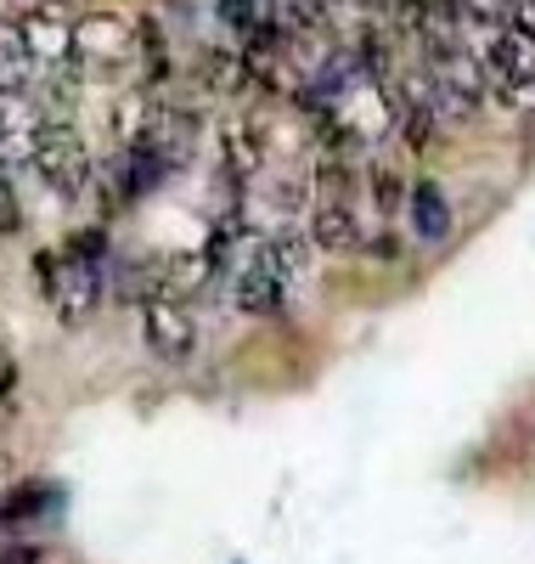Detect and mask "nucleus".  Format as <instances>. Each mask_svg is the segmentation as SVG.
I'll return each instance as SVG.
<instances>
[{"mask_svg": "<svg viewBox=\"0 0 535 564\" xmlns=\"http://www.w3.org/2000/svg\"><path fill=\"white\" fill-rule=\"evenodd\" d=\"M96 254H102V238H79L68 254L52 260V276H45V294H52L63 327H79L90 322L96 300H102V265H96Z\"/></svg>", "mask_w": 535, "mask_h": 564, "instance_id": "f257e3e1", "label": "nucleus"}, {"mask_svg": "<svg viewBox=\"0 0 535 564\" xmlns=\"http://www.w3.org/2000/svg\"><path fill=\"white\" fill-rule=\"evenodd\" d=\"M40 181L52 186L57 198H79L90 186V153H85V135L68 124V119H45L40 124V141H34V159Z\"/></svg>", "mask_w": 535, "mask_h": 564, "instance_id": "f03ea898", "label": "nucleus"}, {"mask_svg": "<svg viewBox=\"0 0 535 564\" xmlns=\"http://www.w3.org/2000/svg\"><path fill=\"white\" fill-rule=\"evenodd\" d=\"M141 52V29L119 12H90V18H74V57L79 63H96V68H113V63H130Z\"/></svg>", "mask_w": 535, "mask_h": 564, "instance_id": "7ed1b4c3", "label": "nucleus"}, {"mask_svg": "<svg viewBox=\"0 0 535 564\" xmlns=\"http://www.w3.org/2000/svg\"><path fill=\"white\" fill-rule=\"evenodd\" d=\"M141 327H148L153 356H164V361H186L192 345H198V322H192L186 300H175V294H148V305H141Z\"/></svg>", "mask_w": 535, "mask_h": 564, "instance_id": "20e7f679", "label": "nucleus"}, {"mask_svg": "<svg viewBox=\"0 0 535 564\" xmlns=\"http://www.w3.org/2000/svg\"><path fill=\"white\" fill-rule=\"evenodd\" d=\"M18 34H23L29 57H34L40 68H63V63L74 57V18L57 7V0H45V7L23 12V18H18Z\"/></svg>", "mask_w": 535, "mask_h": 564, "instance_id": "39448f33", "label": "nucleus"}, {"mask_svg": "<svg viewBox=\"0 0 535 564\" xmlns=\"http://www.w3.org/2000/svg\"><path fill=\"white\" fill-rule=\"evenodd\" d=\"M45 108L34 90H7L0 85V159H34V141H40Z\"/></svg>", "mask_w": 535, "mask_h": 564, "instance_id": "423d86ee", "label": "nucleus"}, {"mask_svg": "<svg viewBox=\"0 0 535 564\" xmlns=\"http://www.w3.org/2000/svg\"><path fill=\"white\" fill-rule=\"evenodd\" d=\"M484 68L496 79H535V29L518 18L496 23L491 45H484Z\"/></svg>", "mask_w": 535, "mask_h": 564, "instance_id": "0eeeda50", "label": "nucleus"}, {"mask_svg": "<svg viewBox=\"0 0 535 564\" xmlns=\"http://www.w3.org/2000/svg\"><path fill=\"white\" fill-rule=\"evenodd\" d=\"M310 243L327 249V254H350L361 243V220H356V204L345 193H327L310 209Z\"/></svg>", "mask_w": 535, "mask_h": 564, "instance_id": "6e6552de", "label": "nucleus"}, {"mask_svg": "<svg viewBox=\"0 0 535 564\" xmlns=\"http://www.w3.org/2000/svg\"><path fill=\"white\" fill-rule=\"evenodd\" d=\"M406 220H412V238L417 243H446L451 238V204L440 193V181H412L406 186Z\"/></svg>", "mask_w": 535, "mask_h": 564, "instance_id": "1a4fd4ad", "label": "nucleus"}, {"mask_svg": "<svg viewBox=\"0 0 535 564\" xmlns=\"http://www.w3.org/2000/svg\"><path fill=\"white\" fill-rule=\"evenodd\" d=\"M231 300H237V311H242V316H276V311H282V300H287V282H282L265 260H249V265L237 271Z\"/></svg>", "mask_w": 535, "mask_h": 564, "instance_id": "9d476101", "label": "nucleus"}, {"mask_svg": "<svg viewBox=\"0 0 535 564\" xmlns=\"http://www.w3.org/2000/svg\"><path fill=\"white\" fill-rule=\"evenodd\" d=\"M220 159H226V175L231 181H254L265 170V135L254 119H231L226 135H220Z\"/></svg>", "mask_w": 535, "mask_h": 564, "instance_id": "9b49d317", "label": "nucleus"}, {"mask_svg": "<svg viewBox=\"0 0 535 564\" xmlns=\"http://www.w3.org/2000/svg\"><path fill=\"white\" fill-rule=\"evenodd\" d=\"M153 113H159V102L148 97V90H119L113 108H108V135L119 141V148H135V141L153 130Z\"/></svg>", "mask_w": 535, "mask_h": 564, "instance_id": "f8f14e48", "label": "nucleus"}, {"mask_svg": "<svg viewBox=\"0 0 535 564\" xmlns=\"http://www.w3.org/2000/svg\"><path fill=\"white\" fill-rule=\"evenodd\" d=\"M34 74H40V63L29 57L18 23H0V85L7 90H34Z\"/></svg>", "mask_w": 535, "mask_h": 564, "instance_id": "ddd939ff", "label": "nucleus"}, {"mask_svg": "<svg viewBox=\"0 0 535 564\" xmlns=\"http://www.w3.org/2000/svg\"><path fill=\"white\" fill-rule=\"evenodd\" d=\"M254 260H265L282 282H294V276H305V265H310V238H294V231H282V238L260 243Z\"/></svg>", "mask_w": 535, "mask_h": 564, "instance_id": "4468645a", "label": "nucleus"}, {"mask_svg": "<svg viewBox=\"0 0 535 564\" xmlns=\"http://www.w3.org/2000/svg\"><path fill=\"white\" fill-rule=\"evenodd\" d=\"M372 198H378V209H401V204H406L401 175H395V170H372Z\"/></svg>", "mask_w": 535, "mask_h": 564, "instance_id": "2eb2a0df", "label": "nucleus"}, {"mask_svg": "<svg viewBox=\"0 0 535 564\" xmlns=\"http://www.w3.org/2000/svg\"><path fill=\"white\" fill-rule=\"evenodd\" d=\"M220 18H226L237 34H249V29H254L265 12H260V0H220Z\"/></svg>", "mask_w": 535, "mask_h": 564, "instance_id": "dca6fc26", "label": "nucleus"}, {"mask_svg": "<svg viewBox=\"0 0 535 564\" xmlns=\"http://www.w3.org/2000/svg\"><path fill=\"white\" fill-rule=\"evenodd\" d=\"M502 85V102L513 113H535V79H496Z\"/></svg>", "mask_w": 535, "mask_h": 564, "instance_id": "f3484780", "label": "nucleus"}, {"mask_svg": "<svg viewBox=\"0 0 535 564\" xmlns=\"http://www.w3.org/2000/svg\"><path fill=\"white\" fill-rule=\"evenodd\" d=\"M457 7L479 23H507L513 18V0H457Z\"/></svg>", "mask_w": 535, "mask_h": 564, "instance_id": "a211bd4d", "label": "nucleus"}, {"mask_svg": "<svg viewBox=\"0 0 535 564\" xmlns=\"http://www.w3.org/2000/svg\"><path fill=\"white\" fill-rule=\"evenodd\" d=\"M18 226H23V204L12 193V181H0V238H12Z\"/></svg>", "mask_w": 535, "mask_h": 564, "instance_id": "6ab92c4d", "label": "nucleus"}, {"mask_svg": "<svg viewBox=\"0 0 535 564\" xmlns=\"http://www.w3.org/2000/svg\"><path fill=\"white\" fill-rule=\"evenodd\" d=\"M0 564H45V553L34 542H12L7 553H0Z\"/></svg>", "mask_w": 535, "mask_h": 564, "instance_id": "aec40b11", "label": "nucleus"}, {"mask_svg": "<svg viewBox=\"0 0 535 564\" xmlns=\"http://www.w3.org/2000/svg\"><path fill=\"white\" fill-rule=\"evenodd\" d=\"M513 18H518V23H529V29H535V0H513Z\"/></svg>", "mask_w": 535, "mask_h": 564, "instance_id": "412c9836", "label": "nucleus"}, {"mask_svg": "<svg viewBox=\"0 0 535 564\" xmlns=\"http://www.w3.org/2000/svg\"><path fill=\"white\" fill-rule=\"evenodd\" d=\"M316 7H332V0H316Z\"/></svg>", "mask_w": 535, "mask_h": 564, "instance_id": "4be33fe9", "label": "nucleus"}]
</instances>
